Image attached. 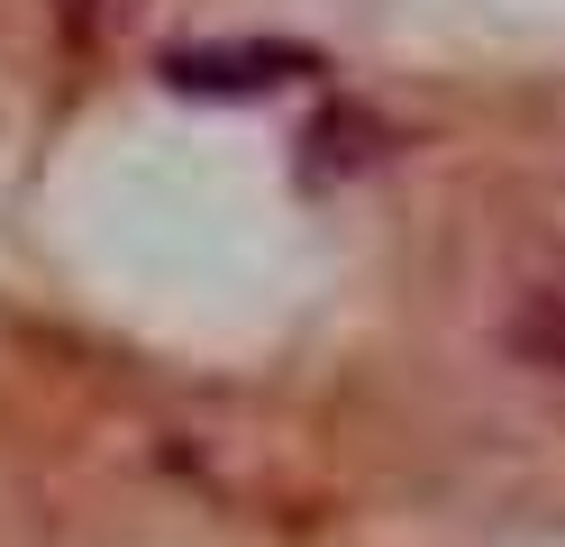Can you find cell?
Wrapping results in <instances>:
<instances>
[{"label": "cell", "instance_id": "6da1fadb", "mask_svg": "<svg viewBox=\"0 0 565 547\" xmlns=\"http://www.w3.org/2000/svg\"><path fill=\"white\" fill-rule=\"evenodd\" d=\"M156 73L164 92H192V101H265L282 83H310L320 55L292 36H201V46H173Z\"/></svg>", "mask_w": 565, "mask_h": 547}, {"label": "cell", "instance_id": "7a4b0ae2", "mask_svg": "<svg viewBox=\"0 0 565 547\" xmlns=\"http://www.w3.org/2000/svg\"><path fill=\"white\" fill-rule=\"evenodd\" d=\"M383 146H393V128H383V119H365V109H329V119L310 128V182H320L329 165H338V173H356V165L383 156Z\"/></svg>", "mask_w": 565, "mask_h": 547}, {"label": "cell", "instance_id": "3957f363", "mask_svg": "<svg viewBox=\"0 0 565 547\" xmlns=\"http://www.w3.org/2000/svg\"><path fill=\"white\" fill-rule=\"evenodd\" d=\"M511 347L529 356V365H565V283H539L520 302V319H511Z\"/></svg>", "mask_w": 565, "mask_h": 547}]
</instances>
